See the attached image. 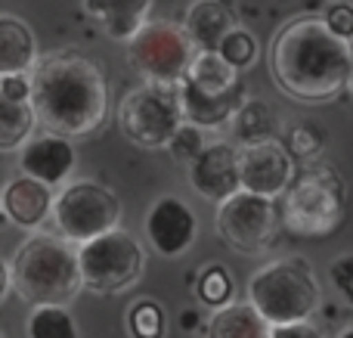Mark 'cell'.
<instances>
[{"label": "cell", "mask_w": 353, "mask_h": 338, "mask_svg": "<svg viewBox=\"0 0 353 338\" xmlns=\"http://www.w3.org/2000/svg\"><path fill=\"white\" fill-rule=\"evenodd\" d=\"M270 72L285 97L325 103L350 84L353 50L325 19H294L270 43Z\"/></svg>", "instance_id": "6da1fadb"}, {"label": "cell", "mask_w": 353, "mask_h": 338, "mask_svg": "<svg viewBox=\"0 0 353 338\" xmlns=\"http://www.w3.org/2000/svg\"><path fill=\"white\" fill-rule=\"evenodd\" d=\"M31 103L47 130L87 137L109 115V87L103 68L78 50H59L31 68Z\"/></svg>", "instance_id": "7a4b0ae2"}, {"label": "cell", "mask_w": 353, "mask_h": 338, "mask_svg": "<svg viewBox=\"0 0 353 338\" xmlns=\"http://www.w3.org/2000/svg\"><path fill=\"white\" fill-rule=\"evenodd\" d=\"M3 264L10 270L12 292L34 308L37 304H68L84 289L78 248L65 236H28Z\"/></svg>", "instance_id": "3957f363"}, {"label": "cell", "mask_w": 353, "mask_h": 338, "mask_svg": "<svg viewBox=\"0 0 353 338\" xmlns=\"http://www.w3.org/2000/svg\"><path fill=\"white\" fill-rule=\"evenodd\" d=\"M248 301L270 320V326L304 323L323 304L316 273L304 258H279L248 279Z\"/></svg>", "instance_id": "277c9868"}, {"label": "cell", "mask_w": 353, "mask_h": 338, "mask_svg": "<svg viewBox=\"0 0 353 338\" xmlns=\"http://www.w3.org/2000/svg\"><path fill=\"white\" fill-rule=\"evenodd\" d=\"M186 124L180 84L143 81L118 103V128L130 143L143 149H168L174 134Z\"/></svg>", "instance_id": "5b68a950"}, {"label": "cell", "mask_w": 353, "mask_h": 338, "mask_svg": "<svg viewBox=\"0 0 353 338\" xmlns=\"http://www.w3.org/2000/svg\"><path fill=\"white\" fill-rule=\"evenodd\" d=\"M344 217V186L329 165H310L282 196V223L298 236H325Z\"/></svg>", "instance_id": "8992f818"}, {"label": "cell", "mask_w": 353, "mask_h": 338, "mask_svg": "<svg viewBox=\"0 0 353 338\" xmlns=\"http://www.w3.org/2000/svg\"><path fill=\"white\" fill-rule=\"evenodd\" d=\"M118 221H121V202L109 186L97 180H72L56 192L53 223L59 236H65L74 246H84L109 230H118Z\"/></svg>", "instance_id": "52a82bcc"}, {"label": "cell", "mask_w": 353, "mask_h": 338, "mask_svg": "<svg viewBox=\"0 0 353 338\" xmlns=\"http://www.w3.org/2000/svg\"><path fill=\"white\" fill-rule=\"evenodd\" d=\"M78 264L84 289L99 292V295H115L140 279L146 252L128 230L118 227L78 246Z\"/></svg>", "instance_id": "ba28073f"}, {"label": "cell", "mask_w": 353, "mask_h": 338, "mask_svg": "<svg viewBox=\"0 0 353 338\" xmlns=\"http://www.w3.org/2000/svg\"><path fill=\"white\" fill-rule=\"evenodd\" d=\"M195 47L176 22H146L128 41V62L143 81L180 84L189 74Z\"/></svg>", "instance_id": "9c48e42d"}, {"label": "cell", "mask_w": 353, "mask_h": 338, "mask_svg": "<svg viewBox=\"0 0 353 338\" xmlns=\"http://www.w3.org/2000/svg\"><path fill=\"white\" fill-rule=\"evenodd\" d=\"M214 227L232 252L257 255L273 246L276 233H279V211H276L273 199L239 190L236 196L217 205Z\"/></svg>", "instance_id": "30bf717a"}, {"label": "cell", "mask_w": 353, "mask_h": 338, "mask_svg": "<svg viewBox=\"0 0 353 338\" xmlns=\"http://www.w3.org/2000/svg\"><path fill=\"white\" fill-rule=\"evenodd\" d=\"M189 183L208 202H226L242 190V152L232 143H208L199 159L189 161Z\"/></svg>", "instance_id": "8fae6325"}, {"label": "cell", "mask_w": 353, "mask_h": 338, "mask_svg": "<svg viewBox=\"0 0 353 338\" xmlns=\"http://www.w3.org/2000/svg\"><path fill=\"white\" fill-rule=\"evenodd\" d=\"M199 236V217L180 196H161L146 211V239L161 258H180Z\"/></svg>", "instance_id": "7c38bea8"}, {"label": "cell", "mask_w": 353, "mask_h": 338, "mask_svg": "<svg viewBox=\"0 0 353 338\" xmlns=\"http://www.w3.org/2000/svg\"><path fill=\"white\" fill-rule=\"evenodd\" d=\"M294 177V155L285 143L270 140L242 146V190L276 199L285 196Z\"/></svg>", "instance_id": "4fadbf2b"}, {"label": "cell", "mask_w": 353, "mask_h": 338, "mask_svg": "<svg viewBox=\"0 0 353 338\" xmlns=\"http://www.w3.org/2000/svg\"><path fill=\"white\" fill-rule=\"evenodd\" d=\"M78 165V149H74L72 137L47 130L37 134L19 149V174L41 180L47 186H65V180L74 174Z\"/></svg>", "instance_id": "5bb4252c"}, {"label": "cell", "mask_w": 353, "mask_h": 338, "mask_svg": "<svg viewBox=\"0 0 353 338\" xmlns=\"http://www.w3.org/2000/svg\"><path fill=\"white\" fill-rule=\"evenodd\" d=\"M53 202H56L53 186L41 183V180L28 177V174H19V177L6 180L3 192H0L3 217L22 230L43 227L47 217L53 215Z\"/></svg>", "instance_id": "9a60e30c"}, {"label": "cell", "mask_w": 353, "mask_h": 338, "mask_svg": "<svg viewBox=\"0 0 353 338\" xmlns=\"http://www.w3.org/2000/svg\"><path fill=\"white\" fill-rule=\"evenodd\" d=\"M180 97H183V112H186V121L195 128H223L232 121L242 103L248 99L245 87H232L230 93H205L195 84H189L186 78L180 81Z\"/></svg>", "instance_id": "2e32d148"}, {"label": "cell", "mask_w": 353, "mask_h": 338, "mask_svg": "<svg viewBox=\"0 0 353 338\" xmlns=\"http://www.w3.org/2000/svg\"><path fill=\"white\" fill-rule=\"evenodd\" d=\"M183 28H186L195 53H201V50H220L226 34L239 25L223 0H192L183 16Z\"/></svg>", "instance_id": "e0dca14e"}, {"label": "cell", "mask_w": 353, "mask_h": 338, "mask_svg": "<svg viewBox=\"0 0 353 338\" xmlns=\"http://www.w3.org/2000/svg\"><path fill=\"white\" fill-rule=\"evenodd\" d=\"M84 12L112 37L128 43L143 25L149 22V3L152 0H81Z\"/></svg>", "instance_id": "ac0fdd59"}, {"label": "cell", "mask_w": 353, "mask_h": 338, "mask_svg": "<svg viewBox=\"0 0 353 338\" xmlns=\"http://www.w3.org/2000/svg\"><path fill=\"white\" fill-rule=\"evenodd\" d=\"M37 41L34 31L22 19L3 12L0 16V74L31 72L37 66Z\"/></svg>", "instance_id": "d6986e66"}, {"label": "cell", "mask_w": 353, "mask_h": 338, "mask_svg": "<svg viewBox=\"0 0 353 338\" xmlns=\"http://www.w3.org/2000/svg\"><path fill=\"white\" fill-rule=\"evenodd\" d=\"M273 326L270 320L245 298L226 308H217L208 323V338H270Z\"/></svg>", "instance_id": "ffe728a7"}, {"label": "cell", "mask_w": 353, "mask_h": 338, "mask_svg": "<svg viewBox=\"0 0 353 338\" xmlns=\"http://www.w3.org/2000/svg\"><path fill=\"white\" fill-rule=\"evenodd\" d=\"M186 81L205 93H230L232 87L242 84L239 81V68H232L220 50H201V53H195Z\"/></svg>", "instance_id": "44dd1931"}, {"label": "cell", "mask_w": 353, "mask_h": 338, "mask_svg": "<svg viewBox=\"0 0 353 338\" xmlns=\"http://www.w3.org/2000/svg\"><path fill=\"white\" fill-rule=\"evenodd\" d=\"M232 137L242 146H254V143H270L279 137V121L270 112V106L263 99H245L242 109L232 115L230 121Z\"/></svg>", "instance_id": "7402d4cb"}, {"label": "cell", "mask_w": 353, "mask_h": 338, "mask_svg": "<svg viewBox=\"0 0 353 338\" xmlns=\"http://www.w3.org/2000/svg\"><path fill=\"white\" fill-rule=\"evenodd\" d=\"M41 124L31 99H0V149L12 152L31 140L34 128Z\"/></svg>", "instance_id": "603a6c76"}, {"label": "cell", "mask_w": 353, "mask_h": 338, "mask_svg": "<svg viewBox=\"0 0 353 338\" xmlns=\"http://www.w3.org/2000/svg\"><path fill=\"white\" fill-rule=\"evenodd\" d=\"M28 338H78V323L65 304H37L25 320Z\"/></svg>", "instance_id": "cb8c5ba5"}, {"label": "cell", "mask_w": 353, "mask_h": 338, "mask_svg": "<svg viewBox=\"0 0 353 338\" xmlns=\"http://www.w3.org/2000/svg\"><path fill=\"white\" fill-rule=\"evenodd\" d=\"M232 273L226 270L223 264H211L201 270L199 277V298L205 304H211V308H226V304H232Z\"/></svg>", "instance_id": "d4e9b609"}, {"label": "cell", "mask_w": 353, "mask_h": 338, "mask_svg": "<svg viewBox=\"0 0 353 338\" xmlns=\"http://www.w3.org/2000/svg\"><path fill=\"white\" fill-rule=\"evenodd\" d=\"M128 326L134 338H161L165 335V310L149 298L134 301V308L128 310Z\"/></svg>", "instance_id": "484cf974"}, {"label": "cell", "mask_w": 353, "mask_h": 338, "mask_svg": "<svg viewBox=\"0 0 353 338\" xmlns=\"http://www.w3.org/2000/svg\"><path fill=\"white\" fill-rule=\"evenodd\" d=\"M220 53H223V59L230 62L232 68H239V72L251 68L257 59V37L245 28H232L230 34H226V41L220 43Z\"/></svg>", "instance_id": "4316f807"}, {"label": "cell", "mask_w": 353, "mask_h": 338, "mask_svg": "<svg viewBox=\"0 0 353 338\" xmlns=\"http://www.w3.org/2000/svg\"><path fill=\"white\" fill-rule=\"evenodd\" d=\"M205 146H208V143H205V137H201V128H195V124L186 121L174 134V140L168 143V152H171L176 161H186V165H189V161L199 159V152Z\"/></svg>", "instance_id": "83f0119b"}, {"label": "cell", "mask_w": 353, "mask_h": 338, "mask_svg": "<svg viewBox=\"0 0 353 338\" xmlns=\"http://www.w3.org/2000/svg\"><path fill=\"white\" fill-rule=\"evenodd\" d=\"M329 283L353 308V255H338L329 264Z\"/></svg>", "instance_id": "f1b7e54d"}, {"label": "cell", "mask_w": 353, "mask_h": 338, "mask_svg": "<svg viewBox=\"0 0 353 338\" xmlns=\"http://www.w3.org/2000/svg\"><path fill=\"white\" fill-rule=\"evenodd\" d=\"M325 143V134H319V128H310V124H301V128L288 130L285 146L292 149V155H316Z\"/></svg>", "instance_id": "f546056e"}, {"label": "cell", "mask_w": 353, "mask_h": 338, "mask_svg": "<svg viewBox=\"0 0 353 338\" xmlns=\"http://www.w3.org/2000/svg\"><path fill=\"white\" fill-rule=\"evenodd\" d=\"M323 19L338 37H344V41L353 43V6H350V0H338V3H332L329 10L323 12Z\"/></svg>", "instance_id": "4dcf8cb0"}, {"label": "cell", "mask_w": 353, "mask_h": 338, "mask_svg": "<svg viewBox=\"0 0 353 338\" xmlns=\"http://www.w3.org/2000/svg\"><path fill=\"white\" fill-rule=\"evenodd\" d=\"M0 99H31V72L0 74Z\"/></svg>", "instance_id": "1f68e13d"}, {"label": "cell", "mask_w": 353, "mask_h": 338, "mask_svg": "<svg viewBox=\"0 0 353 338\" xmlns=\"http://www.w3.org/2000/svg\"><path fill=\"white\" fill-rule=\"evenodd\" d=\"M270 338H325V332L313 326L310 320H304V323H288V326H273Z\"/></svg>", "instance_id": "d6a6232c"}, {"label": "cell", "mask_w": 353, "mask_h": 338, "mask_svg": "<svg viewBox=\"0 0 353 338\" xmlns=\"http://www.w3.org/2000/svg\"><path fill=\"white\" fill-rule=\"evenodd\" d=\"M338 338H353V326H350V329H344V332L338 335Z\"/></svg>", "instance_id": "836d02e7"}, {"label": "cell", "mask_w": 353, "mask_h": 338, "mask_svg": "<svg viewBox=\"0 0 353 338\" xmlns=\"http://www.w3.org/2000/svg\"><path fill=\"white\" fill-rule=\"evenodd\" d=\"M347 90H350V97H353V74H350V84H347Z\"/></svg>", "instance_id": "e575fe53"}]
</instances>
